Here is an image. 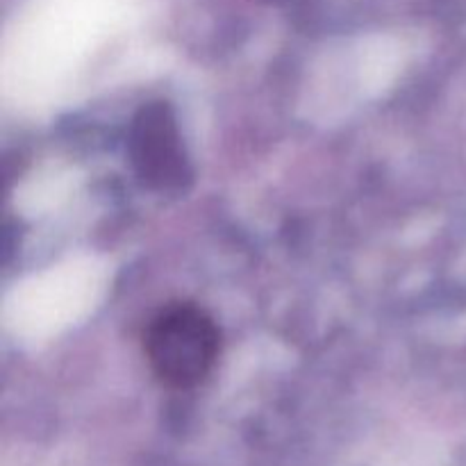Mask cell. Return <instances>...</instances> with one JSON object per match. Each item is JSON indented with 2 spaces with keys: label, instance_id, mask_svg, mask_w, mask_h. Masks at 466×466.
Masks as SVG:
<instances>
[{
  "label": "cell",
  "instance_id": "1",
  "mask_svg": "<svg viewBox=\"0 0 466 466\" xmlns=\"http://www.w3.org/2000/svg\"><path fill=\"white\" fill-rule=\"evenodd\" d=\"M144 353L162 385L189 390L212 373L221 353V330L198 305H168L148 323Z\"/></svg>",
  "mask_w": 466,
  "mask_h": 466
},
{
  "label": "cell",
  "instance_id": "2",
  "mask_svg": "<svg viewBox=\"0 0 466 466\" xmlns=\"http://www.w3.org/2000/svg\"><path fill=\"white\" fill-rule=\"evenodd\" d=\"M132 153L139 173L153 185H180V177L187 176L180 137L162 105L144 109V116L135 126Z\"/></svg>",
  "mask_w": 466,
  "mask_h": 466
}]
</instances>
